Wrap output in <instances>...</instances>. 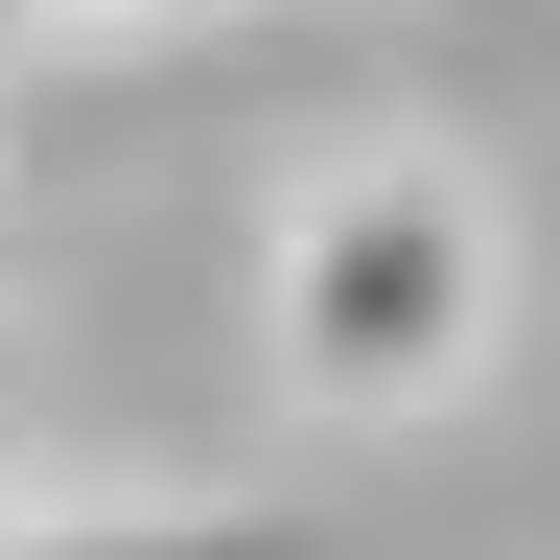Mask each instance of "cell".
I'll list each match as a JSON object with an SVG mask.
<instances>
[{
  "label": "cell",
  "instance_id": "6da1fadb",
  "mask_svg": "<svg viewBox=\"0 0 560 560\" xmlns=\"http://www.w3.org/2000/svg\"><path fill=\"white\" fill-rule=\"evenodd\" d=\"M514 327V210H490L444 140H374L280 210V374L327 420H444Z\"/></svg>",
  "mask_w": 560,
  "mask_h": 560
},
{
  "label": "cell",
  "instance_id": "7a4b0ae2",
  "mask_svg": "<svg viewBox=\"0 0 560 560\" xmlns=\"http://www.w3.org/2000/svg\"><path fill=\"white\" fill-rule=\"evenodd\" d=\"M0 560H327V537H280V514H24Z\"/></svg>",
  "mask_w": 560,
  "mask_h": 560
},
{
  "label": "cell",
  "instance_id": "3957f363",
  "mask_svg": "<svg viewBox=\"0 0 560 560\" xmlns=\"http://www.w3.org/2000/svg\"><path fill=\"white\" fill-rule=\"evenodd\" d=\"M0 24H70V0H0Z\"/></svg>",
  "mask_w": 560,
  "mask_h": 560
}]
</instances>
